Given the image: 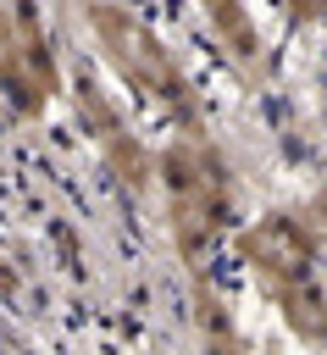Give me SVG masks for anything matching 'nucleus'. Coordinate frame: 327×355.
I'll list each match as a JSON object with an SVG mask.
<instances>
[{"instance_id":"f257e3e1","label":"nucleus","mask_w":327,"mask_h":355,"mask_svg":"<svg viewBox=\"0 0 327 355\" xmlns=\"http://www.w3.org/2000/svg\"><path fill=\"white\" fill-rule=\"evenodd\" d=\"M94 28H100L105 50L116 55V67H122L127 78H139L150 94H177V78H172V67H166V50H161L133 17H116L111 6H100V11H94Z\"/></svg>"},{"instance_id":"f03ea898","label":"nucleus","mask_w":327,"mask_h":355,"mask_svg":"<svg viewBox=\"0 0 327 355\" xmlns=\"http://www.w3.org/2000/svg\"><path fill=\"white\" fill-rule=\"evenodd\" d=\"M166 183H172V211H177V233H183V244H194L205 227H216L211 222V183H205V166L194 161V155H172L166 161Z\"/></svg>"}]
</instances>
